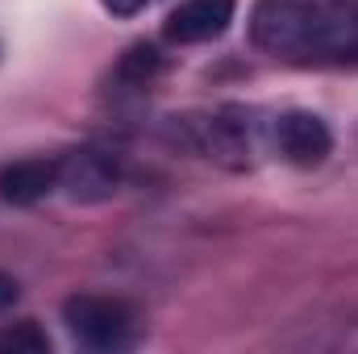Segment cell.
<instances>
[{"instance_id":"1","label":"cell","mask_w":358,"mask_h":354,"mask_svg":"<svg viewBox=\"0 0 358 354\" xmlns=\"http://www.w3.org/2000/svg\"><path fill=\"white\" fill-rule=\"evenodd\" d=\"M250 42L292 67H358V0H259Z\"/></svg>"},{"instance_id":"2","label":"cell","mask_w":358,"mask_h":354,"mask_svg":"<svg viewBox=\"0 0 358 354\" xmlns=\"http://www.w3.org/2000/svg\"><path fill=\"white\" fill-rule=\"evenodd\" d=\"M63 321L88 351H125L134 342V309L113 296H71L63 304Z\"/></svg>"},{"instance_id":"3","label":"cell","mask_w":358,"mask_h":354,"mask_svg":"<svg viewBox=\"0 0 358 354\" xmlns=\"http://www.w3.org/2000/svg\"><path fill=\"white\" fill-rule=\"evenodd\" d=\"M192 134H196V146L204 159L234 167V171L250 167L259 155V121L246 108H217V113L192 121Z\"/></svg>"},{"instance_id":"4","label":"cell","mask_w":358,"mask_h":354,"mask_svg":"<svg viewBox=\"0 0 358 354\" xmlns=\"http://www.w3.org/2000/svg\"><path fill=\"white\" fill-rule=\"evenodd\" d=\"M59 187L80 204H100L121 187V171L104 150H71L59 159Z\"/></svg>"},{"instance_id":"5","label":"cell","mask_w":358,"mask_h":354,"mask_svg":"<svg viewBox=\"0 0 358 354\" xmlns=\"http://www.w3.org/2000/svg\"><path fill=\"white\" fill-rule=\"evenodd\" d=\"M275 150L292 163V167H317V163H325L329 159V150H334V134H329V125L317 117V113H304V108H296V113H283L279 121H275Z\"/></svg>"},{"instance_id":"6","label":"cell","mask_w":358,"mask_h":354,"mask_svg":"<svg viewBox=\"0 0 358 354\" xmlns=\"http://www.w3.org/2000/svg\"><path fill=\"white\" fill-rule=\"evenodd\" d=\"M234 13H238V0H183L163 21V34L167 42H179V46L213 42L234 25Z\"/></svg>"},{"instance_id":"7","label":"cell","mask_w":358,"mask_h":354,"mask_svg":"<svg viewBox=\"0 0 358 354\" xmlns=\"http://www.w3.org/2000/svg\"><path fill=\"white\" fill-rule=\"evenodd\" d=\"M59 187V159H17L0 167V200L38 204Z\"/></svg>"},{"instance_id":"8","label":"cell","mask_w":358,"mask_h":354,"mask_svg":"<svg viewBox=\"0 0 358 354\" xmlns=\"http://www.w3.org/2000/svg\"><path fill=\"white\" fill-rule=\"evenodd\" d=\"M0 354H50V338L38 321H17L0 330Z\"/></svg>"},{"instance_id":"9","label":"cell","mask_w":358,"mask_h":354,"mask_svg":"<svg viewBox=\"0 0 358 354\" xmlns=\"http://www.w3.org/2000/svg\"><path fill=\"white\" fill-rule=\"evenodd\" d=\"M159 71H163V59H159V50L146 46V42H142V46H129V50L121 55V63H117V76L129 80V84H138V88L150 84Z\"/></svg>"},{"instance_id":"10","label":"cell","mask_w":358,"mask_h":354,"mask_svg":"<svg viewBox=\"0 0 358 354\" xmlns=\"http://www.w3.org/2000/svg\"><path fill=\"white\" fill-rule=\"evenodd\" d=\"M100 4H104L113 17H138V13H142L146 4H155V0H100Z\"/></svg>"},{"instance_id":"11","label":"cell","mask_w":358,"mask_h":354,"mask_svg":"<svg viewBox=\"0 0 358 354\" xmlns=\"http://www.w3.org/2000/svg\"><path fill=\"white\" fill-rule=\"evenodd\" d=\"M17 296H21V292H17V279L0 271V313H4L8 304H17Z\"/></svg>"}]
</instances>
